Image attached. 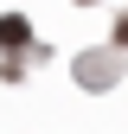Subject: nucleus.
I'll return each mask as SVG.
<instances>
[{"mask_svg": "<svg viewBox=\"0 0 128 134\" xmlns=\"http://www.w3.org/2000/svg\"><path fill=\"white\" fill-rule=\"evenodd\" d=\"M0 45H7V51H19V45H26V19H19V13L0 19Z\"/></svg>", "mask_w": 128, "mask_h": 134, "instance_id": "nucleus-1", "label": "nucleus"}]
</instances>
